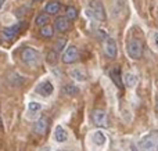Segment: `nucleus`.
Segmentation results:
<instances>
[{
    "label": "nucleus",
    "instance_id": "obj_1",
    "mask_svg": "<svg viewBox=\"0 0 158 151\" xmlns=\"http://www.w3.org/2000/svg\"><path fill=\"white\" fill-rule=\"evenodd\" d=\"M139 151H158V130H151L139 141Z\"/></svg>",
    "mask_w": 158,
    "mask_h": 151
},
{
    "label": "nucleus",
    "instance_id": "obj_2",
    "mask_svg": "<svg viewBox=\"0 0 158 151\" xmlns=\"http://www.w3.org/2000/svg\"><path fill=\"white\" fill-rule=\"evenodd\" d=\"M21 60L25 65L28 67H36L40 63V54L33 47H24L21 51Z\"/></svg>",
    "mask_w": 158,
    "mask_h": 151
},
{
    "label": "nucleus",
    "instance_id": "obj_3",
    "mask_svg": "<svg viewBox=\"0 0 158 151\" xmlns=\"http://www.w3.org/2000/svg\"><path fill=\"white\" fill-rule=\"evenodd\" d=\"M86 14H90V17L96 18L97 21H106V10L101 0H92L90 2V8L86 10Z\"/></svg>",
    "mask_w": 158,
    "mask_h": 151
},
{
    "label": "nucleus",
    "instance_id": "obj_4",
    "mask_svg": "<svg viewBox=\"0 0 158 151\" xmlns=\"http://www.w3.org/2000/svg\"><path fill=\"white\" fill-rule=\"evenodd\" d=\"M126 50H128V54L132 60H140L143 55V44L139 39H131L128 42Z\"/></svg>",
    "mask_w": 158,
    "mask_h": 151
},
{
    "label": "nucleus",
    "instance_id": "obj_5",
    "mask_svg": "<svg viewBox=\"0 0 158 151\" xmlns=\"http://www.w3.org/2000/svg\"><path fill=\"white\" fill-rule=\"evenodd\" d=\"M79 58V50L75 46H69L65 49L63 54V63L64 64H74L77 63Z\"/></svg>",
    "mask_w": 158,
    "mask_h": 151
},
{
    "label": "nucleus",
    "instance_id": "obj_6",
    "mask_svg": "<svg viewBox=\"0 0 158 151\" xmlns=\"http://www.w3.org/2000/svg\"><path fill=\"white\" fill-rule=\"evenodd\" d=\"M92 121L96 126L98 128H107L108 125V119H107V114L103 110H94L92 114Z\"/></svg>",
    "mask_w": 158,
    "mask_h": 151
},
{
    "label": "nucleus",
    "instance_id": "obj_7",
    "mask_svg": "<svg viewBox=\"0 0 158 151\" xmlns=\"http://www.w3.org/2000/svg\"><path fill=\"white\" fill-rule=\"evenodd\" d=\"M104 53L108 58H115L118 54V47H117V42L112 38H107L106 43H104Z\"/></svg>",
    "mask_w": 158,
    "mask_h": 151
},
{
    "label": "nucleus",
    "instance_id": "obj_8",
    "mask_svg": "<svg viewBox=\"0 0 158 151\" xmlns=\"http://www.w3.org/2000/svg\"><path fill=\"white\" fill-rule=\"evenodd\" d=\"M47 129H49V121H47V118H44V116L39 118L38 121L35 122V125H33V132L39 136L46 135Z\"/></svg>",
    "mask_w": 158,
    "mask_h": 151
},
{
    "label": "nucleus",
    "instance_id": "obj_9",
    "mask_svg": "<svg viewBox=\"0 0 158 151\" xmlns=\"http://www.w3.org/2000/svg\"><path fill=\"white\" fill-rule=\"evenodd\" d=\"M54 28L57 32L64 33V32H67V31H69V28H71V21H69L67 17H58L54 21Z\"/></svg>",
    "mask_w": 158,
    "mask_h": 151
},
{
    "label": "nucleus",
    "instance_id": "obj_10",
    "mask_svg": "<svg viewBox=\"0 0 158 151\" xmlns=\"http://www.w3.org/2000/svg\"><path fill=\"white\" fill-rule=\"evenodd\" d=\"M19 29H21V24L18 22V24H14V25H11V27H8V28H4L3 32H2V35H3V38L4 39L10 40V39H14L17 35H18Z\"/></svg>",
    "mask_w": 158,
    "mask_h": 151
},
{
    "label": "nucleus",
    "instance_id": "obj_11",
    "mask_svg": "<svg viewBox=\"0 0 158 151\" xmlns=\"http://www.w3.org/2000/svg\"><path fill=\"white\" fill-rule=\"evenodd\" d=\"M53 92H54V88H53L52 82H49V80L42 82L40 85H38V88H36V93H39L43 97H49Z\"/></svg>",
    "mask_w": 158,
    "mask_h": 151
},
{
    "label": "nucleus",
    "instance_id": "obj_12",
    "mask_svg": "<svg viewBox=\"0 0 158 151\" xmlns=\"http://www.w3.org/2000/svg\"><path fill=\"white\" fill-rule=\"evenodd\" d=\"M110 76H111L112 82H114L115 85L118 86V88H119V89L123 88L122 78H121V68L118 65H115L114 68H111V71H110Z\"/></svg>",
    "mask_w": 158,
    "mask_h": 151
},
{
    "label": "nucleus",
    "instance_id": "obj_13",
    "mask_svg": "<svg viewBox=\"0 0 158 151\" xmlns=\"http://www.w3.org/2000/svg\"><path fill=\"white\" fill-rule=\"evenodd\" d=\"M61 10V4L60 2H49L44 7V13L50 14V15H57Z\"/></svg>",
    "mask_w": 158,
    "mask_h": 151
},
{
    "label": "nucleus",
    "instance_id": "obj_14",
    "mask_svg": "<svg viewBox=\"0 0 158 151\" xmlns=\"http://www.w3.org/2000/svg\"><path fill=\"white\" fill-rule=\"evenodd\" d=\"M67 139H68L67 130L64 129L63 126L58 125V126L56 128V132H54V140L57 141V143H64V141H67Z\"/></svg>",
    "mask_w": 158,
    "mask_h": 151
},
{
    "label": "nucleus",
    "instance_id": "obj_15",
    "mask_svg": "<svg viewBox=\"0 0 158 151\" xmlns=\"http://www.w3.org/2000/svg\"><path fill=\"white\" fill-rule=\"evenodd\" d=\"M69 76L74 80H77V82H83V80H86V74H85L82 69H72V71H69Z\"/></svg>",
    "mask_w": 158,
    "mask_h": 151
},
{
    "label": "nucleus",
    "instance_id": "obj_16",
    "mask_svg": "<svg viewBox=\"0 0 158 151\" xmlns=\"http://www.w3.org/2000/svg\"><path fill=\"white\" fill-rule=\"evenodd\" d=\"M106 135H104L103 132H100V130H97V132L93 135V143L96 144V146H104L106 144Z\"/></svg>",
    "mask_w": 158,
    "mask_h": 151
},
{
    "label": "nucleus",
    "instance_id": "obj_17",
    "mask_svg": "<svg viewBox=\"0 0 158 151\" xmlns=\"http://www.w3.org/2000/svg\"><path fill=\"white\" fill-rule=\"evenodd\" d=\"M40 35L46 39H50L54 36V29H53V27H50V25L47 24V25H44V27L40 28Z\"/></svg>",
    "mask_w": 158,
    "mask_h": 151
},
{
    "label": "nucleus",
    "instance_id": "obj_18",
    "mask_svg": "<svg viewBox=\"0 0 158 151\" xmlns=\"http://www.w3.org/2000/svg\"><path fill=\"white\" fill-rule=\"evenodd\" d=\"M49 21H50V17L47 15V13L46 14H39L35 19V24L42 28V27H44V25L49 24Z\"/></svg>",
    "mask_w": 158,
    "mask_h": 151
},
{
    "label": "nucleus",
    "instance_id": "obj_19",
    "mask_svg": "<svg viewBox=\"0 0 158 151\" xmlns=\"http://www.w3.org/2000/svg\"><path fill=\"white\" fill-rule=\"evenodd\" d=\"M65 17L69 19V21H75L78 17V10L74 7V6H68L65 8Z\"/></svg>",
    "mask_w": 158,
    "mask_h": 151
},
{
    "label": "nucleus",
    "instance_id": "obj_20",
    "mask_svg": "<svg viewBox=\"0 0 158 151\" xmlns=\"http://www.w3.org/2000/svg\"><path fill=\"white\" fill-rule=\"evenodd\" d=\"M78 92H79V89L77 88V86H74V85H65V86H63V93L67 94V96H75Z\"/></svg>",
    "mask_w": 158,
    "mask_h": 151
},
{
    "label": "nucleus",
    "instance_id": "obj_21",
    "mask_svg": "<svg viewBox=\"0 0 158 151\" xmlns=\"http://www.w3.org/2000/svg\"><path fill=\"white\" fill-rule=\"evenodd\" d=\"M137 83V76L133 74H126L125 75V85L128 88H133L135 85Z\"/></svg>",
    "mask_w": 158,
    "mask_h": 151
},
{
    "label": "nucleus",
    "instance_id": "obj_22",
    "mask_svg": "<svg viewBox=\"0 0 158 151\" xmlns=\"http://www.w3.org/2000/svg\"><path fill=\"white\" fill-rule=\"evenodd\" d=\"M67 47V39L65 38H60L57 42L54 43V50L57 53H61L64 49Z\"/></svg>",
    "mask_w": 158,
    "mask_h": 151
},
{
    "label": "nucleus",
    "instance_id": "obj_23",
    "mask_svg": "<svg viewBox=\"0 0 158 151\" xmlns=\"http://www.w3.org/2000/svg\"><path fill=\"white\" fill-rule=\"evenodd\" d=\"M8 79H10V82L13 83V85H22L24 83V78L19 76L18 74H11L10 76H8Z\"/></svg>",
    "mask_w": 158,
    "mask_h": 151
},
{
    "label": "nucleus",
    "instance_id": "obj_24",
    "mask_svg": "<svg viewBox=\"0 0 158 151\" xmlns=\"http://www.w3.org/2000/svg\"><path fill=\"white\" fill-rule=\"evenodd\" d=\"M28 110H29V112L36 114L42 110V104H39V103H36V101H32L28 104Z\"/></svg>",
    "mask_w": 158,
    "mask_h": 151
},
{
    "label": "nucleus",
    "instance_id": "obj_25",
    "mask_svg": "<svg viewBox=\"0 0 158 151\" xmlns=\"http://www.w3.org/2000/svg\"><path fill=\"white\" fill-rule=\"evenodd\" d=\"M58 60V53L56 51V50H52V51L47 54V61H49L50 64H56Z\"/></svg>",
    "mask_w": 158,
    "mask_h": 151
},
{
    "label": "nucleus",
    "instance_id": "obj_26",
    "mask_svg": "<svg viewBox=\"0 0 158 151\" xmlns=\"http://www.w3.org/2000/svg\"><path fill=\"white\" fill-rule=\"evenodd\" d=\"M154 40H156V46L158 47V32L156 33V38H154Z\"/></svg>",
    "mask_w": 158,
    "mask_h": 151
},
{
    "label": "nucleus",
    "instance_id": "obj_27",
    "mask_svg": "<svg viewBox=\"0 0 158 151\" xmlns=\"http://www.w3.org/2000/svg\"><path fill=\"white\" fill-rule=\"evenodd\" d=\"M131 151H139V149H137L136 146H132V147H131Z\"/></svg>",
    "mask_w": 158,
    "mask_h": 151
},
{
    "label": "nucleus",
    "instance_id": "obj_28",
    "mask_svg": "<svg viewBox=\"0 0 158 151\" xmlns=\"http://www.w3.org/2000/svg\"><path fill=\"white\" fill-rule=\"evenodd\" d=\"M3 4H4V0H0V8L3 7Z\"/></svg>",
    "mask_w": 158,
    "mask_h": 151
},
{
    "label": "nucleus",
    "instance_id": "obj_29",
    "mask_svg": "<svg viewBox=\"0 0 158 151\" xmlns=\"http://www.w3.org/2000/svg\"><path fill=\"white\" fill-rule=\"evenodd\" d=\"M57 151H69V150H57Z\"/></svg>",
    "mask_w": 158,
    "mask_h": 151
},
{
    "label": "nucleus",
    "instance_id": "obj_30",
    "mask_svg": "<svg viewBox=\"0 0 158 151\" xmlns=\"http://www.w3.org/2000/svg\"><path fill=\"white\" fill-rule=\"evenodd\" d=\"M35 2H39V0H35Z\"/></svg>",
    "mask_w": 158,
    "mask_h": 151
},
{
    "label": "nucleus",
    "instance_id": "obj_31",
    "mask_svg": "<svg viewBox=\"0 0 158 151\" xmlns=\"http://www.w3.org/2000/svg\"><path fill=\"white\" fill-rule=\"evenodd\" d=\"M157 108H158V104H157Z\"/></svg>",
    "mask_w": 158,
    "mask_h": 151
}]
</instances>
